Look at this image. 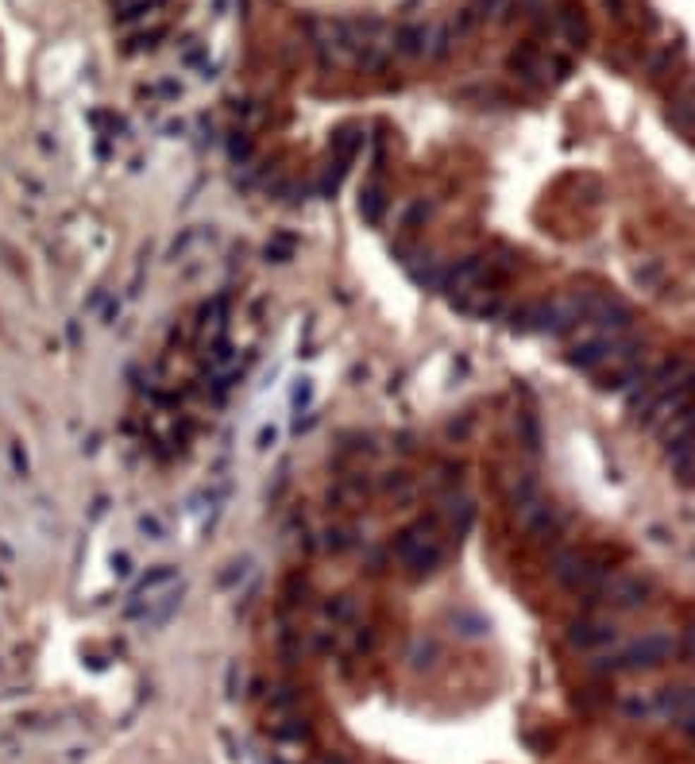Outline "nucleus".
<instances>
[{"mask_svg": "<svg viewBox=\"0 0 695 764\" xmlns=\"http://www.w3.org/2000/svg\"><path fill=\"white\" fill-rule=\"evenodd\" d=\"M382 209H387V190H382L379 178H371V182L363 186V193H359V212H363L367 224H379Z\"/></svg>", "mask_w": 695, "mask_h": 764, "instance_id": "2eb2a0df", "label": "nucleus"}, {"mask_svg": "<svg viewBox=\"0 0 695 764\" xmlns=\"http://www.w3.org/2000/svg\"><path fill=\"white\" fill-rule=\"evenodd\" d=\"M618 637V629L610 621H595V618H579L568 626V645L579 648V653H595V648L610 645Z\"/></svg>", "mask_w": 695, "mask_h": 764, "instance_id": "9d476101", "label": "nucleus"}, {"mask_svg": "<svg viewBox=\"0 0 695 764\" xmlns=\"http://www.w3.org/2000/svg\"><path fill=\"white\" fill-rule=\"evenodd\" d=\"M676 648H680V645H676V637H672V633H665V629H653V633H645V637L629 641L622 653L607 656V660H603L599 668H603V672H637V668H657V664L672 660Z\"/></svg>", "mask_w": 695, "mask_h": 764, "instance_id": "f03ea898", "label": "nucleus"}, {"mask_svg": "<svg viewBox=\"0 0 695 764\" xmlns=\"http://www.w3.org/2000/svg\"><path fill=\"white\" fill-rule=\"evenodd\" d=\"M274 444H278V425H271V429L259 432V444H255V448H259V451H267V448H274Z\"/></svg>", "mask_w": 695, "mask_h": 764, "instance_id": "bb28decb", "label": "nucleus"}, {"mask_svg": "<svg viewBox=\"0 0 695 764\" xmlns=\"http://www.w3.org/2000/svg\"><path fill=\"white\" fill-rule=\"evenodd\" d=\"M649 595H653V583L645 579V575H629V571L607 575L603 587L595 590V598H603V602L615 606V610H637V606L649 602Z\"/></svg>", "mask_w": 695, "mask_h": 764, "instance_id": "20e7f679", "label": "nucleus"}, {"mask_svg": "<svg viewBox=\"0 0 695 764\" xmlns=\"http://www.w3.org/2000/svg\"><path fill=\"white\" fill-rule=\"evenodd\" d=\"M112 571H116L120 579H128V575H132V560H128L124 552H120V556H112Z\"/></svg>", "mask_w": 695, "mask_h": 764, "instance_id": "cd10ccee", "label": "nucleus"}, {"mask_svg": "<svg viewBox=\"0 0 695 764\" xmlns=\"http://www.w3.org/2000/svg\"><path fill=\"white\" fill-rule=\"evenodd\" d=\"M552 575H556V583H560L564 590H572V595H587V598H595V590H599L603 579H607V571H603L591 556H584V552H560L552 560Z\"/></svg>", "mask_w": 695, "mask_h": 764, "instance_id": "7ed1b4c3", "label": "nucleus"}, {"mask_svg": "<svg viewBox=\"0 0 695 764\" xmlns=\"http://www.w3.org/2000/svg\"><path fill=\"white\" fill-rule=\"evenodd\" d=\"M325 545H329L332 552H340V548L351 545V533L348 529H329V540H325Z\"/></svg>", "mask_w": 695, "mask_h": 764, "instance_id": "393cba45", "label": "nucleus"}, {"mask_svg": "<svg viewBox=\"0 0 695 764\" xmlns=\"http://www.w3.org/2000/svg\"><path fill=\"white\" fill-rule=\"evenodd\" d=\"M356 614V602H351V595H337L329 602V618H337V621H344V618H351Z\"/></svg>", "mask_w": 695, "mask_h": 764, "instance_id": "b1692460", "label": "nucleus"}, {"mask_svg": "<svg viewBox=\"0 0 695 764\" xmlns=\"http://www.w3.org/2000/svg\"><path fill=\"white\" fill-rule=\"evenodd\" d=\"M518 429H521V437H526V448H541V432H537V421H533V413H518Z\"/></svg>", "mask_w": 695, "mask_h": 764, "instance_id": "412c9836", "label": "nucleus"}, {"mask_svg": "<svg viewBox=\"0 0 695 764\" xmlns=\"http://www.w3.org/2000/svg\"><path fill=\"white\" fill-rule=\"evenodd\" d=\"M657 710L695 737V687H665L657 699Z\"/></svg>", "mask_w": 695, "mask_h": 764, "instance_id": "1a4fd4ad", "label": "nucleus"}, {"mask_svg": "<svg viewBox=\"0 0 695 764\" xmlns=\"http://www.w3.org/2000/svg\"><path fill=\"white\" fill-rule=\"evenodd\" d=\"M618 340H622V336H610V332H591L587 340L572 344V351H568V363H572V367H579V371H603Z\"/></svg>", "mask_w": 695, "mask_h": 764, "instance_id": "0eeeda50", "label": "nucleus"}, {"mask_svg": "<svg viewBox=\"0 0 695 764\" xmlns=\"http://www.w3.org/2000/svg\"><path fill=\"white\" fill-rule=\"evenodd\" d=\"M178 583H182V579H178V568H174V564H155V568L135 583L132 602H128V618H139V610H143V606H151L155 598H162L170 587H178Z\"/></svg>", "mask_w": 695, "mask_h": 764, "instance_id": "39448f33", "label": "nucleus"}, {"mask_svg": "<svg viewBox=\"0 0 695 764\" xmlns=\"http://www.w3.org/2000/svg\"><path fill=\"white\" fill-rule=\"evenodd\" d=\"M394 552L417 579H421V575H433L440 568V560H445V540H440L437 517H421V521L406 525V529L398 533V540H394Z\"/></svg>", "mask_w": 695, "mask_h": 764, "instance_id": "f257e3e1", "label": "nucleus"}, {"mask_svg": "<svg viewBox=\"0 0 695 764\" xmlns=\"http://www.w3.org/2000/svg\"><path fill=\"white\" fill-rule=\"evenodd\" d=\"M290 406H294V413H309V406H313V379H298L294 382V390H290Z\"/></svg>", "mask_w": 695, "mask_h": 764, "instance_id": "6ab92c4d", "label": "nucleus"}, {"mask_svg": "<svg viewBox=\"0 0 695 764\" xmlns=\"http://www.w3.org/2000/svg\"><path fill=\"white\" fill-rule=\"evenodd\" d=\"M135 529H139V537H143V540H155V545L170 537V529H167V521H162V514H155V509H147V514L135 517Z\"/></svg>", "mask_w": 695, "mask_h": 764, "instance_id": "f3484780", "label": "nucleus"}, {"mask_svg": "<svg viewBox=\"0 0 695 764\" xmlns=\"http://www.w3.org/2000/svg\"><path fill=\"white\" fill-rule=\"evenodd\" d=\"M684 648H688V660L695 664V626L688 629V637H684Z\"/></svg>", "mask_w": 695, "mask_h": 764, "instance_id": "c85d7f7f", "label": "nucleus"}, {"mask_svg": "<svg viewBox=\"0 0 695 764\" xmlns=\"http://www.w3.org/2000/svg\"><path fill=\"white\" fill-rule=\"evenodd\" d=\"M294 255V240L290 236H278L274 243H267V259H274V262H286Z\"/></svg>", "mask_w": 695, "mask_h": 764, "instance_id": "5701e85b", "label": "nucleus"}, {"mask_svg": "<svg viewBox=\"0 0 695 764\" xmlns=\"http://www.w3.org/2000/svg\"><path fill=\"white\" fill-rule=\"evenodd\" d=\"M359 143H363V135H359L356 128H344V131H337V135H332V151H337V162H340V166H348V162L356 159Z\"/></svg>", "mask_w": 695, "mask_h": 764, "instance_id": "dca6fc26", "label": "nucleus"}, {"mask_svg": "<svg viewBox=\"0 0 695 764\" xmlns=\"http://www.w3.org/2000/svg\"><path fill=\"white\" fill-rule=\"evenodd\" d=\"M248 571H251V560H248V556H243V560H232V564H228V571H220V587H232V583L243 579Z\"/></svg>", "mask_w": 695, "mask_h": 764, "instance_id": "4be33fe9", "label": "nucleus"}, {"mask_svg": "<svg viewBox=\"0 0 695 764\" xmlns=\"http://www.w3.org/2000/svg\"><path fill=\"white\" fill-rule=\"evenodd\" d=\"M182 62L190 66V70H198L201 78H212V62L205 59V47H201L198 39H190V43L182 47Z\"/></svg>", "mask_w": 695, "mask_h": 764, "instance_id": "a211bd4d", "label": "nucleus"}, {"mask_svg": "<svg viewBox=\"0 0 695 764\" xmlns=\"http://www.w3.org/2000/svg\"><path fill=\"white\" fill-rule=\"evenodd\" d=\"M657 437H660V448L676 444V440H684V437H695V406H688L684 413H676L672 421H665L657 429Z\"/></svg>", "mask_w": 695, "mask_h": 764, "instance_id": "4468645a", "label": "nucleus"}, {"mask_svg": "<svg viewBox=\"0 0 695 764\" xmlns=\"http://www.w3.org/2000/svg\"><path fill=\"white\" fill-rule=\"evenodd\" d=\"M321 764H344V760H340V757H325Z\"/></svg>", "mask_w": 695, "mask_h": 764, "instance_id": "c756f323", "label": "nucleus"}, {"mask_svg": "<svg viewBox=\"0 0 695 764\" xmlns=\"http://www.w3.org/2000/svg\"><path fill=\"white\" fill-rule=\"evenodd\" d=\"M514 509H518L521 529L533 533V537H552V533L560 529V514H556V506L549 502V498H541V495L526 498V502H518Z\"/></svg>", "mask_w": 695, "mask_h": 764, "instance_id": "6e6552de", "label": "nucleus"}, {"mask_svg": "<svg viewBox=\"0 0 695 764\" xmlns=\"http://www.w3.org/2000/svg\"><path fill=\"white\" fill-rule=\"evenodd\" d=\"M514 332H549V301H529L514 313Z\"/></svg>", "mask_w": 695, "mask_h": 764, "instance_id": "ddd939ff", "label": "nucleus"}, {"mask_svg": "<svg viewBox=\"0 0 695 764\" xmlns=\"http://www.w3.org/2000/svg\"><path fill=\"white\" fill-rule=\"evenodd\" d=\"M452 626H460L464 637H479V633L487 629V621L479 618V614H464V610H460V614H452Z\"/></svg>", "mask_w": 695, "mask_h": 764, "instance_id": "aec40b11", "label": "nucleus"}, {"mask_svg": "<svg viewBox=\"0 0 695 764\" xmlns=\"http://www.w3.org/2000/svg\"><path fill=\"white\" fill-rule=\"evenodd\" d=\"M688 406H695V379H691V382H684V386H676V390H668V394H660V398L641 413V425L657 432L660 425L672 421L676 413H684Z\"/></svg>", "mask_w": 695, "mask_h": 764, "instance_id": "423d86ee", "label": "nucleus"}, {"mask_svg": "<svg viewBox=\"0 0 695 764\" xmlns=\"http://www.w3.org/2000/svg\"><path fill=\"white\" fill-rule=\"evenodd\" d=\"M622 710H626V714H634V718H645V714L653 710V703H645V699H637V695H634V699H626V703H622Z\"/></svg>", "mask_w": 695, "mask_h": 764, "instance_id": "a878e982", "label": "nucleus"}, {"mask_svg": "<svg viewBox=\"0 0 695 764\" xmlns=\"http://www.w3.org/2000/svg\"><path fill=\"white\" fill-rule=\"evenodd\" d=\"M394 51L406 54V59H417V54L429 51V23H406L394 35Z\"/></svg>", "mask_w": 695, "mask_h": 764, "instance_id": "9b49d317", "label": "nucleus"}, {"mask_svg": "<svg viewBox=\"0 0 695 764\" xmlns=\"http://www.w3.org/2000/svg\"><path fill=\"white\" fill-rule=\"evenodd\" d=\"M201 243H217V232H212L209 224H198V228H186L182 236H178L174 243H170V251H167V259L170 262H182L186 255H190L193 248H201Z\"/></svg>", "mask_w": 695, "mask_h": 764, "instance_id": "f8f14e48", "label": "nucleus"}]
</instances>
